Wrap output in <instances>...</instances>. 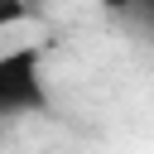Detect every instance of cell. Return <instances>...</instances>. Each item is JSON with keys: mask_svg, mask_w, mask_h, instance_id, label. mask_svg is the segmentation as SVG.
Wrapping results in <instances>:
<instances>
[{"mask_svg": "<svg viewBox=\"0 0 154 154\" xmlns=\"http://www.w3.org/2000/svg\"><path fill=\"white\" fill-rule=\"evenodd\" d=\"M43 116L48 111V87H43V48L19 43L0 53V120L10 116Z\"/></svg>", "mask_w": 154, "mask_h": 154, "instance_id": "1", "label": "cell"}, {"mask_svg": "<svg viewBox=\"0 0 154 154\" xmlns=\"http://www.w3.org/2000/svg\"><path fill=\"white\" fill-rule=\"evenodd\" d=\"M38 10L29 5V0H0V34L5 29H19V24H29Z\"/></svg>", "mask_w": 154, "mask_h": 154, "instance_id": "2", "label": "cell"}, {"mask_svg": "<svg viewBox=\"0 0 154 154\" xmlns=\"http://www.w3.org/2000/svg\"><path fill=\"white\" fill-rule=\"evenodd\" d=\"M130 14H140L144 24H154V0H135V10H130Z\"/></svg>", "mask_w": 154, "mask_h": 154, "instance_id": "3", "label": "cell"}, {"mask_svg": "<svg viewBox=\"0 0 154 154\" xmlns=\"http://www.w3.org/2000/svg\"><path fill=\"white\" fill-rule=\"evenodd\" d=\"M29 5H34V10H38V5H43V0H29Z\"/></svg>", "mask_w": 154, "mask_h": 154, "instance_id": "4", "label": "cell"}]
</instances>
